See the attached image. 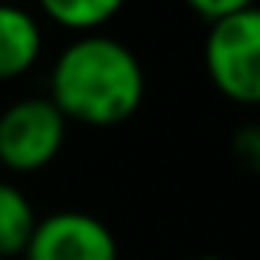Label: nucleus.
I'll return each mask as SVG.
<instances>
[{"label": "nucleus", "instance_id": "obj_4", "mask_svg": "<svg viewBox=\"0 0 260 260\" xmlns=\"http://www.w3.org/2000/svg\"><path fill=\"white\" fill-rule=\"evenodd\" d=\"M23 260H119V241L102 217L89 211H53L37 217Z\"/></svg>", "mask_w": 260, "mask_h": 260}, {"label": "nucleus", "instance_id": "obj_5", "mask_svg": "<svg viewBox=\"0 0 260 260\" xmlns=\"http://www.w3.org/2000/svg\"><path fill=\"white\" fill-rule=\"evenodd\" d=\"M43 56V26L23 4H0V83L23 79Z\"/></svg>", "mask_w": 260, "mask_h": 260}, {"label": "nucleus", "instance_id": "obj_10", "mask_svg": "<svg viewBox=\"0 0 260 260\" xmlns=\"http://www.w3.org/2000/svg\"><path fill=\"white\" fill-rule=\"evenodd\" d=\"M194 260H224V257H214V254H204V257H194Z\"/></svg>", "mask_w": 260, "mask_h": 260}, {"label": "nucleus", "instance_id": "obj_7", "mask_svg": "<svg viewBox=\"0 0 260 260\" xmlns=\"http://www.w3.org/2000/svg\"><path fill=\"white\" fill-rule=\"evenodd\" d=\"M128 0H37L43 17L70 33H99L122 13Z\"/></svg>", "mask_w": 260, "mask_h": 260}, {"label": "nucleus", "instance_id": "obj_6", "mask_svg": "<svg viewBox=\"0 0 260 260\" xmlns=\"http://www.w3.org/2000/svg\"><path fill=\"white\" fill-rule=\"evenodd\" d=\"M33 228H37V211L30 194L20 184L0 178V260L23 254Z\"/></svg>", "mask_w": 260, "mask_h": 260}, {"label": "nucleus", "instance_id": "obj_1", "mask_svg": "<svg viewBox=\"0 0 260 260\" xmlns=\"http://www.w3.org/2000/svg\"><path fill=\"white\" fill-rule=\"evenodd\" d=\"M46 95L66 122L115 128L142 109L145 70L122 40L102 30L79 33L53 59Z\"/></svg>", "mask_w": 260, "mask_h": 260}, {"label": "nucleus", "instance_id": "obj_3", "mask_svg": "<svg viewBox=\"0 0 260 260\" xmlns=\"http://www.w3.org/2000/svg\"><path fill=\"white\" fill-rule=\"evenodd\" d=\"M70 122L50 95H23L0 112V165L10 175L50 168L66 145Z\"/></svg>", "mask_w": 260, "mask_h": 260}, {"label": "nucleus", "instance_id": "obj_9", "mask_svg": "<svg viewBox=\"0 0 260 260\" xmlns=\"http://www.w3.org/2000/svg\"><path fill=\"white\" fill-rule=\"evenodd\" d=\"M234 158H241L250 172L260 168V132L254 125L241 128V132L234 135Z\"/></svg>", "mask_w": 260, "mask_h": 260}, {"label": "nucleus", "instance_id": "obj_2", "mask_svg": "<svg viewBox=\"0 0 260 260\" xmlns=\"http://www.w3.org/2000/svg\"><path fill=\"white\" fill-rule=\"evenodd\" d=\"M204 70L228 102L254 109L260 102V13L257 7L208 23Z\"/></svg>", "mask_w": 260, "mask_h": 260}, {"label": "nucleus", "instance_id": "obj_8", "mask_svg": "<svg viewBox=\"0 0 260 260\" xmlns=\"http://www.w3.org/2000/svg\"><path fill=\"white\" fill-rule=\"evenodd\" d=\"M184 4H188L191 13H198L204 23H214V20H221V17H231V13L257 7V0H184Z\"/></svg>", "mask_w": 260, "mask_h": 260}, {"label": "nucleus", "instance_id": "obj_11", "mask_svg": "<svg viewBox=\"0 0 260 260\" xmlns=\"http://www.w3.org/2000/svg\"><path fill=\"white\" fill-rule=\"evenodd\" d=\"M0 4H23V0H0Z\"/></svg>", "mask_w": 260, "mask_h": 260}]
</instances>
